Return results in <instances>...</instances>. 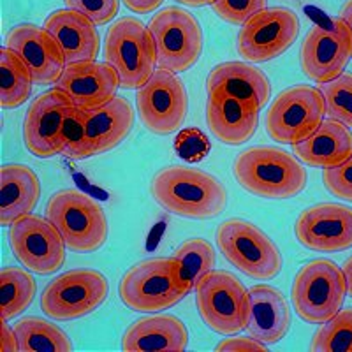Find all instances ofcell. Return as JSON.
<instances>
[{"label":"cell","instance_id":"6da1fadb","mask_svg":"<svg viewBox=\"0 0 352 352\" xmlns=\"http://www.w3.org/2000/svg\"><path fill=\"white\" fill-rule=\"evenodd\" d=\"M150 192L166 212L185 219H213L228 204L226 187L215 176L187 166L160 169L153 176Z\"/></svg>","mask_w":352,"mask_h":352},{"label":"cell","instance_id":"7a4b0ae2","mask_svg":"<svg viewBox=\"0 0 352 352\" xmlns=\"http://www.w3.org/2000/svg\"><path fill=\"white\" fill-rule=\"evenodd\" d=\"M232 173L245 190L264 199H289L307 185V171L300 159L275 146H254L241 152Z\"/></svg>","mask_w":352,"mask_h":352},{"label":"cell","instance_id":"3957f363","mask_svg":"<svg viewBox=\"0 0 352 352\" xmlns=\"http://www.w3.org/2000/svg\"><path fill=\"white\" fill-rule=\"evenodd\" d=\"M192 289L175 257H153L134 264L125 273L118 294L134 312L153 314L180 303Z\"/></svg>","mask_w":352,"mask_h":352},{"label":"cell","instance_id":"277c9868","mask_svg":"<svg viewBox=\"0 0 352 352\" xmlns=\"http://www.w3.org/2000/svg\"><path fill=\"white\" fill-rule=\"evenodd\" d=\"M46 219L58 229L72 252H96L108 240V219L102 206L76 188L53 194L46 204Z\"/></svg>","mask_w":352,"mask_h":352},{"label":"cell","instance_id":"5b68a950","mask_svg":"<svg viewBox=\"0 0 352 352\" xmlns=\"http://www.w3.org/2000/svg\"><path fill=\"white\" fill-rule=\"evenodd\" d=\"M104 58L118 72L122 88H141L152 78L157 65L150 28L134 16L116 20L106 34Z\"/></svg>","mask_w":352,"mask_h":352},{"label":"cell","instance_id":"8992f818","mask_svg":"<svg viewBox=\"0 0 352 352\" xmlns=\"http://www.w3.org/2000/svg\"><path fill=\"white\" fill-rule=\"evenodd\" d=\"M345 294L344 272L329 259H314L301 266L291 289L294 310L310 324H322L340 312Z\"/></svg>","mask_w":352,"mask_h":352},{"label":"cell","instance_id":"52a82bcc","mask_svg":"<svg viewBox=\"0 0 352 352\" xmlns=\"http://www.w3.org/2000/svg\"><path fill=\"white\" fill-rule=\"evenodd\" d=\"M226 259L256 280H272L282 270V254L266 232L243 219H229L217 229Z\"/></svg>","mask_w":352,"mask_h":352},{"label":"cell","instance_id":"ba28073f","mask_svg":"<svg viewBox=\"0 0 352 352\" xmlns=\"http://www.w3.org/2000/svg\"><path fill=\"white\" fill-rule=\"evenodd\" d=\"M157 53V67L184 72L199 60L203 30L196 18L182 8H166L148 25Z\"/></svg>","mask_w":352,"mask_h":352},{"label":"cell","instance_id":"9c48e42d","mask_svg":"<svg viewBox=\"0 0 352 352\" xmlns=\"http://www.w3.org/2000/svg\"><path fill=\"white\" fill-rule=\"evenodd\" d=\"M196 303L204 324L219 335L247 329L248 291L236 276L213 270L196 285Z\"/></svg>","mask_w":352,"mask_h":352},{"label":"cell","instance_id":"30bf717a","mask_svg":"<svg viewBox=\"0 0 352 352\" xmlns=\"http://www.w3.org/2000/svg\"><path fill=\"white\" fill-rule=\"evenodd\" d=\"M324 97L319 88L296 85L276 96L266 115V132L273 141L296 144L322 124Z\"/></svg>","mask_w":352,"mask_h":352},{"label":"cell","instance_id":"8fae6325","mask_svg":"<svg viewBox=\"0 0 352 352\" xmlns=\"http://www.w3.org/2000/svg\"><path fill=\"white\" fill-rule=\"evenodd\" d=\"M109 284L96 270H71L46 285L41 308L55 320H74L96 312L108 298Z\"/></svg>","mask_w":352,"mask_h":352},{"label":"cell","instance_id":"7c38bea8","mask_svg":"<svg viewBox=\"0 0 352 352\" xmlns=\"http://www.w3.org/2000/svg\"><path fill=\"white\" fill-rule=\"evenodd\" d=\"M136 108L141 122L150 132L166 136L185 124L188 97L185 85L175 72L159 69L138 88Z\"/></svg>","mask_w":352,"mask_h":352},{"label":"cell","instance_id":"4fadbf2b","mask_svg":"<svg viewBox=\"0 0 352 352\" xmlns=\"http://www.w3.org/2000/svg\"><path fill=\"white\" fill-rule=\"evenodd\" d=\"M300 34V18L287 8H268L254 14L238 34L236 50L254 64L270 62L287 52Z\"/></svg>","mask_w":352,"mask_h":352},{"label":"cell","instance_id":"5bb4252c","mask_svg":"<svg viewBox=\"0 0 352 352\" xmlns=\"http://www.w3.org/2000/svg\"><path fill=\"white\" fill-rule=\"evenodd\" d=\"M9 245L28 272L52 275L65 263V241L48 219L25 215L9 226Z\"/></svg>","mask_w":352,"mask_h":352},{"label":"cell","instance_id":"9a60e30c","mask_svg":"<svg viewBox=\"0 0 352 352\" xmlns=\"http://www.w3.org/2000/svg\"><path fill=\"white\" fill-rule=\"evenodd\" d=\"M301 69L305 76L316 83H326L338 78L352 58V39L340 18L329 27L316 25L310 28L301 44Z\"/></svg>","mask_w":352,"mask_h":352},{"label":"cell","instance_id":"2e32d148","mask_svg":"<svg viewBox=\"0 0 352 352\" xmlns=\"http://www.w3.org/2000/svg\"><path fill=\"white\" fill-rule=\"evenodd\" d=\"M72 100L58 88H52L32 100L23 120V141L30 153L41 159L62 153V134Z\"/></svg>","mask_w":352,"mask_h":352},{"label":"cell","instance_id":"e0dca14e","mask_svg":"<svg viewBox=\"0 0 352 352\" xmlns=\"http://www.w3.org/2000/svg\"><path fill=\"white\" fill-rule=\"evenodd\" d=\"M303 247L316 252H344L352 248V208L320 203L300 213L294 226Z\"/></svg>","mask_w":352,"mask_h":352},{"label":"cell","instance_id":"ac0fdd59","mask_svg":"<svg viewBox=\"0 0 352 352\" xmlns=\"http://www.w3.org/2000/svg\"><path fill=\"white\" fill-rule=\"evenodd\" d=\"M6 46L20 56L37 85L56 83L67 64L55 37L37 25L12 27L6 37Z\"/></svg>","mask_w":352,"mask_h":352},{"label":"cell","instance_id":"d6986e66","mask_svg":"<svg viewBox=\"0 0 352 352\" xmlns=\"http://www.w3.org/2000/svg\"><path fill=\"white\" fill-rule=\"evenodd\" d=\"M55 88L62 90L76 108L88 111L106 104L116 96L120 88V78L106 62H80L65 65Z\"/></svg>","mask_w":352,"mask_h":352},{"label":"cell","instance_id":"ffe728a7","mask_svg":"<svg viewBox=\"0 0 352 352\" xmlns=\"http://www.w3.org/2000/svg\"><path fill=\"white\" fill-rule=\"evenodd\" d=\"M206 124L213 136L224 144L238 146L256 134L259 125V109L245 104L226 92H208Z\"/></svg>","mask_w":352,"mask_h":352},{"label":"cell","instance_id":"44dd1931","mask_svg":"<svg viewBox=\"0 0 352 352\" xmlns=\"http://www.w3.org/2000/svg\"><path fill=\"white\" fill-rule=\"evenodd\" d=\"M291 310L278 289L261 284L248 289L247 331L264 345H273L287 335Z\"/></svg>","mask_w":352,"mask_h":352},{"label":"cell","instance_id":"7402d4cb","mask_svg":"<svg viewBox=\"0 0 352 352\" xmlns=\"http://www.w3.org/2000/svg\"><path fill=\"white\" fill-rule=\"evenodd\" d=\"M97 25L72 9H56L46 18L44 28L55 37L67 64L94 62L99 53Z\"/></svg>","mask_w":352,"mask_h":352},{"label":"cell","instance_id":"603a6c76","mask_svg":"<svg viewBox=\"0 0 352 352\" xmlns=\"http://www.w3.org/2000/svg\"><path fill=\"white\" fill-rule=\"evenodd\" d=\"M206 90L226 92L259 111L268 104L272 97V83L268 76L256 65L245 62H224L215 65L206 80Z\"/></svg>","mask_w":352,"mask_h":352},{"label":"cell","instance_id":"cb8c5ba5","mask_svg":"<svg viewBox=\"0 0 352 352\" xmlns=\"http://www.w3.org/2000/svg\"><path fill=\"white\" fill-rule=\"evenodd\" d=\"M292 153L312 168H333L352 153V132L336 120H322L308 138L292 144Z\"/></svg>","mask_w":352,"mask_h":352},{"label":"cell","instance_id":"d4e9b609","mask_svg":"<svg viewBox=\"0 0 352 352\" xmlns=\"http://www.w3.org/2000/svg\"><path fill=\"white\" fill-rule=\"evenodd\" d=\"M188 331L178 317L153 316L136 320L122 338L124 351L178 352L187 349Z\"/></svg>","mask_w":352,"mask_h":352},{"label":"cell","instance_id":"484cf974","mask_svg":"<svg viewBox=\"0 0 352 352\" xmlns=\"http://www.w3.org/2000/svg\"><path fill=\"white\" fill-rule=\"evenodd\" d=\"M134 111L129 100L115 96L106 104L87 111V131L92 155L116 148L131 134Z\"/></svg>","mask_w":352,"mask_h":352},{"label":"cell","instance_id":"4316f807","mask_svg":"<svg viewBox=\"0 0 352 352\" xmlns=\"http://www.w3.org/2000/svg\"><path fill=\"white\" fill-rule=\"evenodd\" d=\"M39 197L41 184L32 169L23 164L4 166L0 187V224L12 226L21 217L30 215Z\"/></svg>","mask_w":352,"mask_h":352},{"label":"cell","instance_id":"83f0119b","mask_svg":"<svg viewBox=\"0 0 352 352\" xmlns=\"http://www.w3.org/2000/svg\"><path fill=\"white\" fill-rule=\"evenodd\" d=\"M34 78L27 65L8 46L0 50V104L4 109L20 108L32 94Z\"/></svg>","mask_w":352,"mask_h":352},{"label":"cell","instance_id":"f1b7e54d","mask_svg":"<svg viewBox=\"0 0 352 352\" xmlns=\"http://www.w3.org/2000/svg\"><path fill=\"white\" fill-rule=\"evenodd\" d=\"M21 352H69L71 340L56 324L41 317H25L14 324Z\"/></svg>","mask_w":352,"mask_h":352},{"label":"cell","instance_id":"f546056e","mask_svg":"<svg viewBox=\"0 0 352 352\" xmlns=\"http://www.w3.org/2000/svg\"><path fill=\"white\" fill-rule=\"evenodd\" d=\"M36 296V280L21 268L6 266L0 272V305L2 320H9L23 314Z\"/></svg>","mask_w":352,"mask_h":352},{"label":"cell","instance_id":"4dcf8cb0","mask_svg":"<svg viewBox=\"0 0 352 352\" xmlns=\"http://www.w3.org/2000/svg\"><path fill=\"white\" fill-rule=\"evenodd\" d=\"M173 257L176 259L182 270L185 280L196 289V285L203 280L204 276L213 272L217 263L215 250L212 245L203 238H192L187 240L176 248Z\"/></svg>","mask_w":352,"mask_h":352},{"label":"cell","instance_id":"1f68e13d","mask_svg":"<svg viewBox=\"0 0 352 352\" xmlns=\"http://www.w3.org/2000/svg\"><path fill=\"white\" fill-rule=\"evenodd\" d=\"M312 352H352V308H345L322 322L314 335Z\"/></svg>","mask_w":352,"mask_h":352},{"label":"cell","instance_id":"d6a6232c","mask_svg":"<svg viewBox=\"0 0 352 352\" xmlns=\"http://www.w3.org/2000/svg\"><path fill=\"white\" fill-rule=\"evenodd\" d=\"M320 94L324 97L326 116L352 127V74L342 72L331 81L320 83Z\"/></svg>","mask_w":352,"mask_h":352},{"label":"cell","instance_id":"836d02e7","mask_svg":"<svg viewBox=\"0 0 352 352\" xmlns=\"http://www.w3.org/2000/svg\"><path fill=\"white\" fill-rule=\"evenodd\" d=\"M62 155L72 160L94 157L87 131V111L76 106L69 111L65 118L64 134H62Z\"/></svg>","mask_w":352,"mask_h":352},{"label":"cell","instance_id":"e575fe53","mask_svg":"<svg viewBox=\"0 0 352 352\" xmlns=\"http://www.w3.org/2000/svg\"><path fill=\"white\" fill-rule=\"evenodd\" d=\"M212 6L220 20L232 25H243L254 14L266 9V0H215Z\"/></svg>","mask_w":352,"mask_h":352},{"label":"cell","instance_id":"d590c367","mask_svg":"<svg viewBox=\"0 0 352 352\" xmlns=\"http://www.w3.org/2000/svg\"><path fill=\"white\" fill-rule=\"evenodd\" d=\"M210 141L199 129H184L175 140V152L184 162L196 164L210 153Z\"/></svg>","mask_w":352,"mask_h":352},{"label":"cell","instance_id":"8d00e7d4","mask_svg":"<svg viewBox=\"0 0 352 352\" xmlns=\"http://www.w3.org/2000/svg\"><path fill=\"white\" fill-rule=\"evenodd\" d=\"M67 9L80 12L96 25H108L118 14L120 0H64Z\"/></svg>","mask_w":352,"mask_h":352},{"label":"cell","instance_id":"74e56055","mask_svg":"<svg viewBox=\"0 0 352 352\" xmlns=\"http://www.w3.org/2000/svg\"><path fill=\"white\" fill-rule=\"evenodd\" d=\"M322 182L333 196L352 203V153L338 166L326 168Z\"/></svg>","mask_w":352,"mask_h":352},{"label":"cell","instance_id":"f35d334b","mask_svg":"<svg viewBox=\"0 0 352 352\" xmlns=\"http://www.w3.org/2000/svg\"><path fill=\"white\" fill-rule=\"evenodd\" d=\"M217 351H266L268 345H264L263 342L256 340L254 336H234V338H226L217 345Z\"/></svg>","mask_w":352,"mask_h":352},{"label":"cell","instance_id":"ab89813d","mask_svg":"<svg viewBox=\"0 0 352 352\" xmlns=\"http://www.w3.org/2000/svg\"><path fill=\"white\" fill-rule=\"evenodd\" d=\"M0 349L4 352L20 351L16 331H14V328H9L8 320H2V340H0Z\"/></svg>","mask_w":352,"mask_h":352},{"label":"cell","instance_id":"60d3db41","mask_svg":"<svg viewBox=\"0 0 352 352\" xmlns=\"http://www.w3.org/2000/svg\"><path fill=\"white\" fill-rule=\"evenodd\" d=\"M162 2L164 0H124L127 9H131L132 12H138V14H150L155 9H159Z\"/></svg>","mask_w":352,"mask_h":352},{"label":"cell","instance_id":"b9f144b4","mask_svg":"<svg viewBox=\"0 0 352 352\" xmlns=\"http://www.w3.org/2000/svg\"><path fill=\"white\" fill-rule=\"evenodd\" d=\"M338 18L347 25L349 34H351V39H352V0H347V2H345L344 8H342L340 11V16Z\"/></svg>","mask_w":352,"mask_h":352},{"label":"cell","instance_id":"7bdbcfd3","mask_svg":"<svg viewBox=\"0 0 352 352\" xmlns=\"http://www.w3.org/2000/svg\"><path fill=\"white\" fill-rule=\"evenodd\" d=\"M342 272L345 275V282H347V292L352 296V257H349L342 266Z\"/></svg>","mask_w":352,"mask_h":352},{"label":"cell","instance_id":"ee69618b","mask_svg":"<svg viewBox=\"0 0 352 352\" xmlns=\"http://www.w3.org/2000/svg\"><path fill=\"white\" fill-rule=\"evenodd\" d=\"M176 2L188 6V8H204V6H212L215 0H176Z\"/></svg>","mask_w":352,"mask_h":352}]
</instances>
